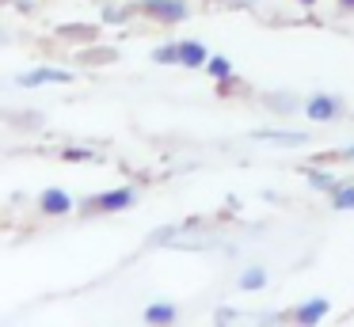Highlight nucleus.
Wrapping results in <instances>:
<instances>
[{
    "label": "nucleus",
    "instance_id": "nucleus-6",
    "mask_svg": "<svg viewBox=\"0 0 354 327\" xmlns=\"http://www.w3.org/2000/svg\"><path fill=\"white\" fill-rule=\"evenodd\" d=\"M179 61L183 65H206V46L202 42H179Z\"/></svg>",
    "mask_w": 354,
    "mask_h": 327
},
{
    "label": "nucleus",
    "instance_id": "nucleus-15",
    "mask_svg": "<svg viewBox=\"0 0 354 327\" xmlns=\"http://www.w3.org/2000/svg\"><path fill=\"white\" fill-rule=\"evenodd\" d=\"M346 156H354V149H346Z\"/></svg>",
    "mask_w": 354,
    "mask_h": 327
},
{
    "label": "nucleus",
    "instance_id": "nucleus-16",
    "mask_svg": "<svg viewBox=\"0 0 354 327\" xmlns=\"http://www.w3.org/2000/svg\"><path fill=\"white\" fill-rule=\"evenodd\" d=\"M301 4H313V0H301Z\"/></svg>",
    "mask_w": 354,
    "mask_h": 327
},
{
    "label": "nucleus",
    "instance_id": "nucleus-14",
    "mask_svg": "<svg viewBox=\"0 0 354 327\" xmlns=\"http://www.w3.org/2000/svg\"><path fill=\"white\" fill-rule=\"evenodd\" d=\"M343 8H354V0H343Z\"/></svg>",
    "mask_w": 354,
    "mask_h": 327
},
{
    "label": "nucleus",
    "instance_id": "nucleus-11",
    "mask_svg": "<svg viewBox=\"0 0 354 327\" xmlns=\"http://www.w3.org/2000/svg\"><path fill=\"white\" fill-rule=\"evenodd\" d=\"M255 137H263V141H282V144H301L305 141L301 133H267V129H259Z\"/></svg>",
    "mask_w": 354,
    "mask_h": 327
},
{
    "label": "nucleus",
    "instance_id": "nucleus-8",
    "mask_svg": "<svg viewBox=\"0 0 354 327\" xmlns=\"http://www.w3.org/2000/svg\"><path fill=\"white\" fill-rule=\"evenodd\" d=\"M145 319L149 324H171V319H176V308H171V304H149Z\"/></svg>",
    "mask_w": 354,
    "mask_h": 327
},
{
    "label": "nucleus",
    "instance_id": "nucleus-4",
    "mask_svg": "<svg viewBox=\"0 0 354 327\" xmlns=\"http://www.w3.org/2000/svg\"><path fill=\"white\" fill-rule=\"evenodd\" d=\"M130 202H133V190H111V194L95 198V209L111 213V209H126Z\"/></svg>",
    "mask_w": 354,
    "mask_h": 327
},
{
    "label": "nucleus",
    "instance_id": "nucleus-2",
    "mask_svg": "<svg viewBox=\"0 0 354 327\" xmlns=\"http://www.w3.org/2000/svg\"><path fill=\"white\" fill-rule=\"evenodd\" d=\"M149 12H153L156 19H168V23L187 19V4H183V0H149Z\"/></svg>",
    "mask_w": 354,
    "mask_h": 327
},
{
    "label": "nucleus",
    "instance_id": "nucleus-9",
    "mask_svg": "<svg viewBox=\"0 0 354 327\" xmlns=\"http://www.w3.org/2000/svg\"><path fill=\"white\" fill-rule=\"evenodd\" d=\"M331 205L335 209H354V187H335L331 190Z\"/></svg>",
    "mask_w": 354,
    "mask_h": 327
},
{
    "label": "nucleus",
    "instance_id": "nucleus-7",
    "mask_svg": "<svg viewBox=\"0 0 354 327\" xmlns=\"http://www.w3.org/2000/svg\"><path fill=\"white\" fill-rule=\"evenodd\" d=\"M324 316H328V301H324V297H316V301H308V304L297 308L301 324H316V319H324Z\"/></svg>",
    "mask_w": 354,
    "mask_h": 327
},
{
    "label": "nucleus",
    "instance_id": "nucleus-10",
    "mask_svg": "<svg viewBox=\"0 0 354 327\" xmlns=\"http://www.w3.org/2000/svg\"><path fill=\"white\" fill-rule=\"evenodd\" d=\"M263 281H267L263 266H252V270H244V274H240V286H244V289H259Z\"/></svg>",
    "mask_w": 354,
    "mask_h": 327
},
{
    "label": "nucleus",
    "instance_id": "nucleus-3",
    "mask_svg": "<svg viewBox=\"0 0 354 327\" xmlns=\"http://www.w3.org/2000/svg\"><path fill=\"white\" fill-rule=\"evenodd\" d=\"M65 84V80H73V73H65V68H35V73H27L19 84H27V88H39V84Z\"/></svg>",
    "mask_w": 354,
    "mask_h": 327
},
{
    "label": "nucleus",
    "instance_id": "nucleus-5",
    "mask_svg": "<svg viewBox=\"0 0 354 327\" xmlns=\"http://www.w3.org/2000/svg\"><path fill=\"white\" fill-rule=\"evenodd\" d=\"M42 209H46V213H69L73 209V198L65 194V190H46V194H42Z\"/></svg>",
    "mask_w": 354,
    "mask_h": 327
},
{
    "label": "nucleus",
    "instance_id": "nucleus-13",
    "mask_svg": "<svg viewBox=\"0 0 354 327\" xmlns=\"http://www.w3.org/2000/svg\"><path fill=\"white\" fill-rule=\"evenodd\" d=\"M95 152H88V149H65V160H92Z\"/></svg>",
    "mask_w": 354,
    "mask_h": 327
},
{
    "label": "nucleus",
    "instance_id": "nucleus-12",
    "mask_svg": "<svg viewBox=\"0 0 354 327\" xmlns=\"http://www.w3.org/2000/svg\"><path fill=\"white\" fill-rule=\"evenodd\" d=\"M206 68H209V76H217V80H229V61L225 57H209Z\"/></svg>",
    "mask_w": 354,
    "mask_h": 327
},
{
    "label": "nucleus",
    "instance_id": "nucleus-1",
    "mask_svg": "<svg viewBox=\"0 0 354 327\" xmlns=\"http://www.w3.org/2000/svg\"><path fill=\"white\" fill-rule=\"evenodd\" d=\"M305 114H308V118H316V122H328V118H335V114H339V99L313 95V99H308V106H305Z\"/></svg>",
    "mask_w": 354,
    "mask_h": 327
}]
</instances>
